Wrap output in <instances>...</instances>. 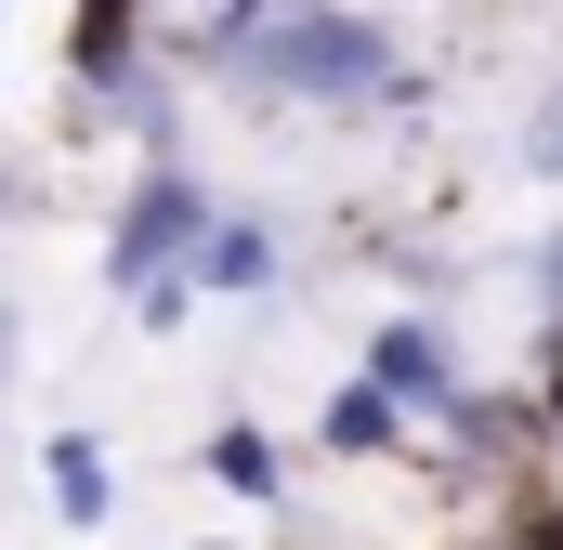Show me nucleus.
Listing matches in <instances>:
<instances>
[{"label":"nucleus","instance_id":"obj_3","mask_svg":"<svg viewBox=\"0 0 563 550\" xmlns=\"http://www.w3.org/2000/svg\"><path fill=\"white\" fill-rule=\"evenodd\" d=\"M276 275H288L276 223L210 197V223H197V250H184V288H197V301H276Z\"/></svg>","mask_w":563,"mask_h":550},{"label":"nucleus","instance_id":"obj_12","mask_svg":"<svg viewBox=\"0 0 563 550\" xmlns=\"http://www.w3.org/2000/svg\"><path fill=\"white\" fill-rule=\"evenodd\" d=\"M144 13H170V0H144Z\"/></svg>","mask_w":563,"mask_h":550},{"label":"nucleus","instance_id":"obj_5","mask_svg":"<svg viewBox=\"0 0 563 550\" xmlns=\"http://www.w3.org/2000/svg\"><path fill=\"white\" fill-rule=\"evenodd\" d=\"M354 367H367V381H380V394H394L407 419H432L445 394H459V354H445V328H432V315H380Z\"/></svg>","mask_w":563,"mask_h":550},{"label":"nucleus","instance_id":"obj_9","mask_svg":"<svg viewBox=\"0 0 563 550\" xmlns=\"http://www.w3.org/2000/svg\"><path fill=\"white\" fill-rule=\"evenodd\" d=\"M498 550H563V485H511V512H498Z\"/></svg>","mask_w":563,"mask_h":550},{"label":"nucleus","instance_id":"obj_13","mask_svg":"<svg viewBox=\"0 0 563 550\" xmlns=\"http://www.w3.org/2000/svg\"><path fill=\"white\" fill-rule=\"evenodd\" d=\"M380 13H407V0H380Z\"/></svg>","mask_w":563,"mask_h":550},{"label":"nucleus","instance_id":"obj_4","mask_svg":"<svg viewBox=\"0 0 563 550\" xmlns=\"http://www.w3.org/2000/svg\"><path fill=\"white\" fill-rule=\"evenodd\" d=\"M40 498H53V525H66V538L119 525V446H106V432H79V419H53V432H40Z\"/></svg>","mask_w":563,"mask_h":550},{"label":"nucleus","instance_id":"obj_2","mask_svg":"<svg viewBox=\"0 0 563 550\" xmlns=\"http://www.w3.org/2000/svg\"><path fill=\"white\" fill-rule=\"evenodd\" d=\"M197 223H210V184H197L184 157H132V184H119V223H106V301H132L144 275H184Z\"/></svg>","mask_w":563,"mask_h":550},{"label":"nucleus","instance_id":"obj_7","mask_svg":"<svg viewBox=\"0 0 563 550\" xmlns=\"http://www.w3.org/2000/svg\"><path fill=\"white\" fill-rule=\"evenodd\" d=\"M197 459H210V485H223L236 512H288V446L263 432V419H223Z\"/></svg>","mask_w":563,"mask_h":550},{"label":"nucleus","instance_id":"obj_1","mask_svg":"<svg viewBox=\"0 0 563 550\" xmlns=\"http://www.w3.org/2000/svg\"><path fill=\"white\" fill-rule=\"evenodd\" d=\"M210 66H223L236 92H263V106H394V119L432 106V79L407 66V40H394L380 0H301V13H263V26H236Z\"/></svg>","mask_w":563,"mask_h":550},{"label":"nucleus","instance_id":"obj_10","mask_svg":"<svg viewBox=\"0 0 563 550\" xmlns=\"http://www.w3.org/2000/svg\"><path fill=\"white\" fill-rule=\"evenodd\" d=\"M525 170H538V184H563V92L525 119Z\"/></svg>","mask_w":563,"mask_h":550},{"label":"nucleus","instance_id":"obj_6","mask_svg":"<svg viewBox=\"0 0 563 550\" xmlns=\"http://www.w3.org/2000/svg\"><path fill=\"white\" fill-rule=\"evenodd\" d=\"M144 53H157V13H144V0H79V13H66V92H106Z\"/></svg>","mask_w":563,"mask_h":550},{"label":"nucleus","instance_id":"obj_8","mask_svg":"<svg viewBox=\"0 0 563 550\" xmlns=\"http://www.w3.org/2000/svg\"><path fill=\"white\" fill-rule=\"evenodd\" d=\"M407 432H420V419L394 407V394H380V381H367V367H354V381H341V394H328V407H314V446H328V459H394V446H407Z\"/></svg>","mask_w":563,"mask_h":550},{"label":"nucleus","instance_id":"obj_11","mask_svg":"<svg viewBox=\"0 0 563 550\" xmlns=\"http://www.w3.org/2000/svg\"><path fill=\"white\" fill-rule=\"evenodd\" d=\"M197 550H236V538H197Z\"/></svg>","mask_w":563,"mask_h":550}]
</instances>
